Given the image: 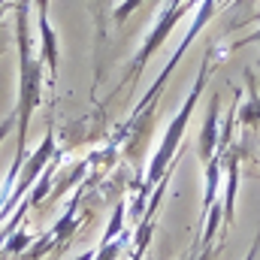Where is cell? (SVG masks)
Segmentation results:
<instances>
[{"mask_svg": "<svg viewBox=\"0 0 260 260\" xmlns=\"http://www.w3.org/2000/svg\"><path fill=\"white\" fill-rule=\"evenodd\" d=\"M218 112H221V97L215 94L209 100V112H206V121H203V133H200V160L203 164H209L215 157V151H218V136H221Z\"/></svg>", "mask_w": 260, "mask_h": 260, "instance_id": "4", "label": "cell"}, {"mask_svg": "<svg viewBox=\"0 0 260 260\" xmlns=\"http://www.w3.org/2000/svg\"><path fill=\"white\" fill-rule=\"evenodd\" d=\"M257 245H260V233H257V239H254V245H251V254H248L245 260H254V251H257Z\"/></svg>", "mask_w": 260, "mask_h": 260, "instance_id": "5", "label": "cell"}, {"mask_svg": "<svg viewBox=\"0 0 260 260\" xmlns=\"http://www.w3.org/2000/svg\"><path fill=\"white\" fill-rule=\"evenodd\" d=\"M245 82H248V100L236 103V127L254 136V133H260V91L251 70H245Z\"/></svg>", "mask_w": 260, "mask_h": 260, "instance_id": "3", "label": "cell"}, {"mask_svg": "<svg viewBox=\"0 0 260 260\" xmlns=\"http://www.w3.org/2000/svg\"><path fill=\"white\" fill-rule=\"evenodd\" d=\"M55 154H58V151H55V133L49 130V133H46V139L40 142V148L34 151V157H30V160H24V167H21V170H24V173H21V182H18V185H15V191L9 194L6 206H3V215L15 206V200H18V197L24 194V191H27V188L43 176V167H46V164H52V160H55Z\"/></svg>", "mask_w": 260, "mask_h": 260, "instance_id": "2", "label": "cell"}, {"mask_svg": "<svg viewBox=\"0 0 260 260\" xmlns=\"http://www.w3.org/2000/svg\"><path fill=\"white\" fill-rule=\"evenodd\" d=\"M212 58H215V52H206V58H203V64H200V73H197V79H194V88L188 91V100L182 103L179 115H176V118H173V124L167 127V136H164V142H160V148H157L154 160L148 164L142 194H148L154 185H160V179L170 173V164H173V157H176V151H179V145H182V139H185V130H188V121H191V115H194V106H197V100H200V91H203V88H206V82H209V67H212Z\"/></svg>", "mask_w": 260, "mask_h": 260, "instance_id": "1", "label": "cell"}]
</instances>
